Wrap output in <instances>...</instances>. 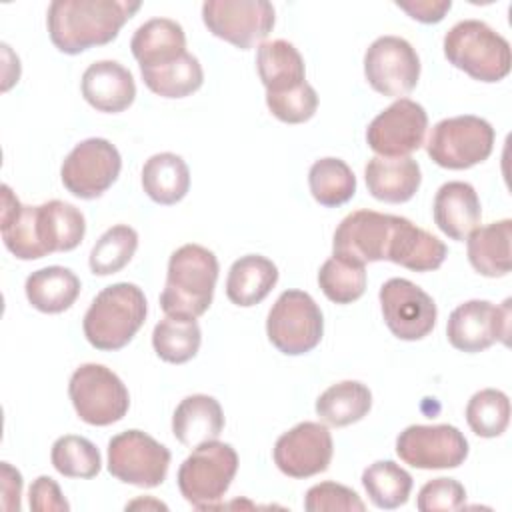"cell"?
<instances>
[{"mask_svg": "<svg viewBox=\"0 0 512 512\" xmlns=\"http://www.w3.org/2000/svg\"><path fill=\"white\" fill-rule=\"evenodd\" d=\"M140 6L138 0H54L46 14L50 40L64 54L104 46Z\"/></svg>", "mask_w": 512, "mask_h": 512, "instance_id": "cell-1", "label": "cell"}, {"mask_svg": "<svg viewBox=\"0 0 512 512\" xmlns=\"http://www.w3.org/2000/svg\"><path fill=\"white\" fill-rule=\"evenodd\" d=\"M218 258L200 244H184L170 254L160 308L166 316L198 318L214 298Z\"/></svg>", "mask_w": 512, "mask_h": 512, "instance_id": "cell-2", "label": "cell"}, {"mask_svg": "<svg viewBox=\"0 0 512 512\" xmlns=\"http://www.w3.org/2000/svg\"><path fill=\"white\" fill-rule=\"evenodd\" d=\"M148 314V302L132 282H116L96 294L84 314L82 330L86 340L104 352L124 348L142 328Z\"/></svg>", "mask_w": 512, "mask_h": 512, "instance_id": "cell-3", "label": "cell"}, {"mask_svg": "<svg viewBox=\"0 0 512 512\" xmlns=\"http://www.w3.org/2000/svg\"><path fill=\"white\" fill-rule=\"evenodd\" d=\"M446 60L480 82H500L508 76L512 56L508 40L482 20H460L444 36Z\"/></svg>", "mask_w": 512, "mask_h": 512, "instance_id": "cell-4", "label": "cell"}, {"mask_svg": "<svg viewBox=\"0 0 512 512\" xmlns=\"http://www.w3.org/2000/svg\"><path fill=\"white\" fill-rule=\"evenodd\" d=\"M238 470L236 450L218 440L204 442L180 464L178 490L194 508H214L230 488Z\"/></svg>", "mask_w": 512, "mask_h": 512, "instance_id": "cell-5", "label": "cell"}, {"mask_svg": "<svg viewBox=\"0 0 512 512\" xmlns=\"http://www.w3.org/2000/svg\"><path fill=\"white\" fill-rule=\"evenodd\" d=\"M496 132L480 116L464 114L444 118L434 124L426 142V152L442 168L466 170L484 162L494 148Z\"/></svg>", "mask_w": 512, "mask_h": 512, "instance_id": "cell-6", "label": "cell"}, {"mask_svg": "<svg viewBox=\"0 0 512 512\" xmlns=\"http://www.w3.org/2000/svg\"><path fill=\"white\" fill-rule=\"evenodd\" d=\"M266 334L278 352L286 356L306 354L322 340V310L308 292L286 290L268 312Z\"/></svg>", "mask_w": 512, "mask_h": 512, "instance_id": "cell-7", "label": "cell"}, {"mask_svg": "<svg viewBox=\"0 0 512 512\" xmlns=\"http://www.w3.org/2000/svg\"><path fill=\"white\" fill-rule=\"evenodd\" d=\"M68 396L78 418L90 426L120 422L130 408V394L116 372L102 364H82L74 370Z\"/></svg>", "mask_w": 512, "mask_h": 512, "instance_id": "cell-8", "label": "cell"}, {"mask_svg": "<svg viewBox=\"0 0 512 512\" xmlns=\"http://www.w3.org/2000/svg\"><path fill=\"white\" fill-rule=\"evenodd\" d=\"M170 450L142 430H126L108 442V472L124 484L154 488L166 480Z\"/></svg>", "mask_w": 512, "mask_h": 512, "instance_id": "cell-9", "label": "cell"}, {"mask_svg": "<svg viewBox=\"0 0 512 512\" xmlns=\"http://www.w3.org/2000/svg\"><path fill=\"white\" fill-rule=\"evenodd\" d=\"M202 22L216 38L250 50L272 32L276 12L268 0H206Z\"/></svg>", "mask_w": 512, "mask_h": 512, "instance_id": "cell-10", "label": "cell"}, {"mask_svg": "<svg viewBox=\"0 0 512 512\" xmlns=\"http://www.w3.org/2000/svg\"><path fill=\"white\" fill-rule=\"evenodd\" d=\"M120 168L122 158L112 142L106 138H88L76 144L64 158L60 178L72 196L94 200L118 180Z\"/></svg>", "mask_w": 512, "mask_h": 512, "instance_id": "cell-11", "label": "cell"}, {"mask_svg": "<svg viewBox=\"0 0 512 512\" xmlns=\"http://www.w3.org/2000/svg\"><path fill=\"white\" fill-rule=\"evenodd\" d=\"M364 76L378 94L402 98L418 84L420 58L408 40L380 36L364 54Z\"/></svg>", "mask_w": 512, "mask_h": 512, "instance_id": "cell-12", "label": "cell"}, {"mask_svg": "<svg viewBox=\"0 0 512 512\" xmlns=\"http://www.w3.org/2000/svg\"><path fill=\"white\" fill-rule=\"evenodd\" d=\"M396 454L420 470L458 468L468 456V440L450 424H412L398 434Z\"/></svg>", "mask_w": 512, "mask_h": 512, "instance_id": "cell-13", "label": "cell"}, {"mask_svg": "<svg viewBox=\"0 0 512 512\" xmlns=\"http://www.w3.org/2000/svg\"><path fill=\"white\" fill-rule=\"evenodd\" d=\"M510 298L502 306L488 300H468L452 310L446 324L448 342L468 354L482 352L494 342L508 346L510 336Z\"/></svg>", "mask_w": 512, "mask_h": 512, "instance_id": "cell-14", "label": "cell"}, {"mask_svg": "<svg viewBox=\"0 0 512 512\" xmlns=\"http://www.w3.org/2000/svg\"><path fill=\"white\" fill-rule=\"evenodd\" d=\"M378 298L388 330L400 340H422L436 326L438 310L432 296L406 278L386 280Z\"/></svg>", "mask_w": 512, "mask_h": 512, "instance_id": "cell-15", "label": "cell"}, {"mask_svg": "<svg viewBox=\"0 0 512 512\" xmlns=\"http://www.w3.org/2000/svg\"><path fill=\"white\" fill-rule=\"evenodd\" d=\"M426 128L424 106L410 98H398L368 124L366 142L378 156L402 158L424 144Z\"/></svg>", "mask_w": 512, "mask_h": 512, "instance_id": "cell-16", "label": "cell"}, {"mask_svg": "<svg viewBox=\"0 0 512 512\" xmlns=\"http://www.w3.org/2000/svg\"><path fill=\"white\" fill-rule=\"evenodd\" d=\"M398 224V216L374 210H356L348 214L336 228L332 238V254L358 262L388 260V248Z\"/></svg>", "mask_w": 512, "mask_h": 512, "instance_id": "cell-17", "label": "cell"}, {"mask_svg": "<svg viewBox=\"0 0 512 512\" xmlns=\"http://www.w3.org/2000/svg\"><path fill=\"white\" fill-rule=\"evenodd\" d=\"M332 452V434L326 424L300 422L276 440L272 456L282 474L310 478L328 470Z\"/></svg>", "mask_w": 512, "mask_h": 512, "instance_id": "cell-18", "label": "cell"}, {"mask_svg": "<svg viewBox=\"0 0 512 512\" xmlns=\"http://www.w3.org/2000/svg\"><path fill=\"white\" fill-rule=\"evenodd\" d=\"M82 96L98 112L116 114L126 110L136 98L132 72L116 60L92 62L82 74Z\"/></svg>", "mask_w": 512, "mask_h": 512, "instance_id": "cell-19", "label": "cell"}, {"mask_svg": "<svg viewBox=\"0 0 512 512\" xmlns=\"http://www.w3.org/2000/svg\"><path fill=\"white\" fill-rule=\"evenodd\" d=\"M432 214L436 226L450 240L462 242L480 224V198L472 184L452 180L438 188L432 204Z\"/></svg>", "mask_w": 512, "mask_h": 512, "instance_id": "cell-20", "label": "cell"}, {"mask_svg": "<svg viewBox=\"0 0 512 512\" xmlns=\"http://www.w3.org/2000/svg\"><path fill=\"white\" fill-rule=\"evenodd\" d=\"M364 180L368 192L388 204H402L408 202L420 188L422 172L420 164L410 158H384L374 156L368 160L364 168Z\"/></svg>", "mask_w": 512, "mask_h": 512, "instance_id": "cell-21", "label": "cell"}, {"mask_svg": "<svg viewBox=\"0 0 512 512\" xmlns=\"http://www.w3.org/2000/svg\"><path fill=\"white\" fill-rule=\"evenodd\" d=\"M34 220L44 256L74 250L86 234L84 214L64 200H50L34 206Z\"/></svg>", "mask_w": 512, "mask_h": 512, "instance_id": "cell-22", "label": "cell"}, {"mask_svg": "<svg viewBox=\"0 0 512 512\" xmlns=\"http://www.w3.org/2000/svg\"><path fill=\"white\" fill-rule=\"evenodd\" d=\"M448 256V248L434 234L418 228L404 216H398V224L388 248V260L414 272H432L442 266Z\"/></svg>", "mask_w": 512, "mask_h": 512, "instance_id": "cell-23", "label": "cell"}, {"mask_svg": "<svg viewBox=\"0 0 512 512\" xmlns=\"http://www.w3.org/2000/svg\"><path fill=\"white\" fill-rule=\"evenodd\" d=\"M222 430V406L208 394L186 396L172 414V434L186 448H196L204 442L216 440Z\"/></svg>", "mask_w": 512, "mask_h": 512, "instance_id": "cell-24", "label": "cell"}, {"mask_svg": "<svg viewBox=\"0 0 512 512\" xmlns=\"http://www.w3.org/2000/svg\"><path fill=\"white\" fill-rule=\"evenodd\" d=\"M140 68H158L186 54L184 28L170 18H152L140 24L130 40Z\"/></svg>", "mask_w": 512, "mask_h": 512, "instance_id": "cell-25", "label": "cell"}, {"mask_svg": "<svg viewBox=\"0 0 512 512\" xmlns=\"http://www.w3.org/2000/svg\"><path fill=\"white\" fill-rule=\"evenodd\" d=\"M256 68L266 94H284L306 84L304 58L292 42L282 38L258 46Z\"/></svg>", "mask_w": 512, "mask_h": 512, "instance_id": "cell-26", "label": "cell"}, {"mask_svg": "<svg viewBox=\"0 0 512 512\" xmlns=\"http://www.w3.org/2000/svg\"><path fill=\"white\" fill-rule=\"evenodd\" d=\"M510 240H512L510 218L474 228L466 238V252H468L470 266L486 278L506 276L512 266Z\"/></svg>", "mask_w": 512, "mask_h": 512, "instance_id": "cell-27", "label": "cell"}, {"mask_svg": "<svg viewBox=\"0 0 512 512\" xmlns=\"http://www.w3.org/2000/svg\"><path fill=\"white\" fill-rule=\"evenodd\" d=\"M276 264L260 254H246L234 260L226 278V296L232 304L250 308L260 304L276 286Z\"/></svg>", "mask_w": 512, "mask_h": 512, "instance_id": "cell-28", "label": "cell"}, {"mask_svg": "<svg viewBox=\"0 0 512 512\" xmlns=\"http://www.w3.org/2000/svg\"><path fill=\"white\" fill-rule=\"evenodd\" d=\"M24 292L32 308L44 314L68 310L80 294V278L64 266H46L26 278Z\"/></svg>", "mask_w": 512, "mask_h": 512, "instance_id": "cell-29", "label": "cell"}, {"mask_svg": "<svg viewBox=\"0 0 512 512\" xmlns=\"http://www.w3.org/2000/svg\"><path fill=\"white\" fill-rule=\"evenodd\" d=\"M142 188L150 200L162 206L180 202L190 190V170L182 156L160 152L142 166Z\"/></svg>", "mask_w": 512, "mask_h": 512, "instance_id": "cell-30", "label": "cell"}, {"mask_svg": "<svg viewBox=\"0 0 512 512\" xmlns=\"http://www.w3.org/2000/svg\"><path fill=\"white\" fill-rule=\"evenodd\" d=\"M372 408V392L358 380H342L326 388L316 400V414L334 428L350 426L362 420Z\"/></svg>", "mask_w": 512, "mask_h": 512, "instance_id": "cell-31", "label": "cell"}, {"mask_svg": "<svg viewBox=\"0 0 512 512\" xmlns=\"http://www.w3.org/2000/svg\"><path fill=\"white\" fill-rule=\"evenodd\" d=\"M140 74L148 90L162 98H186L204 82L200 60L190 52L158 68H140Z\"/></svg>", "mask_w": 512, "mask_h": 512, "instance_id": "cell-32", "label": "cell"}, {"mask_svg": "<svg viewBox=\"0 0 512 512\" xmlns=\"http://www.w3.org/2000/svg\"><path fill=\"white\" fill-rule=\"evenodd\" d=\"M202 342V332L196 318L166 316L152 332V346L160 360L170 364H184L192 360Z\"/></svg>", "mask_w": 512, "mask_h": 512, "instance_id": "cell-33", "label": "cell"}, {"mask_svg": "<svg viewBox=\"0 0 512 512\" xmlns=\"http://www.w3.org/2000/svg\"><path fill=\"white\" fill-rule=\"evenodd\" d=\"M308 186L318 204L336 208L356 194V176L344 160L328 156L310 166Z\"/></svg>", "mask_w": 512, "mask_h": 512, "instance_id": "cell-34", "label": "cell"}, {"mask_svg": "<svg viewBox=\"0 0 512 512\" xmlns=\"http://www.w3.org/2000/svg\"><path fill=\"white\" fill-rule=\"evenodd\" d=\"M362 486L374 506L394 510L408 502L412 476L392 460H378L362 472Z\"/></svg>", "mask_w": 512, "mask_h": 512, "instance_id": "cell-35", "label": "cell"}, {"mask_svg": "<svg viewBox=\"0 0 512 512\" xmlns=\"http://www.w3.org/2000/svg\"><path fill=\"white\" fill-rule=\"evenodd\" d=\"M318 284L330 302L352 304L366 290V268L332 254L318 270Z\"/></svg>", "mask_w": 512, "mask_h": 512, "instance_id": "cell-36", "label": "cell"}, {"mask_svg": "<svg viewBox=\"0 0 512 512\" xmlns=\"http://www.w3.org/2000/svg\"><path fill=\"white\" fill-rule=\"evenodd\" d=\"M138 248V234L128 224H116L108 228L90 250V270L96 276H108L120 272L134 256Z\"/></svg>", "mask_w": 512, "mask_h": 512, "instance_id": "cell-37", "label": "cell"}, {"mask_svg": "<svg viewBox=\"0 0 512 512\" xmlns=\"http://www.w3.org/2000/svg\"><path fill=\"white\" fill-rule=\"evenodd\" d=\"M466 422L480 438H496L504 434L510 422V400L502 390L484 388L466 404Z\"/></svg>", "mask_w": 512, "mask_h": 512, "instance_id": "cell-38", "label": "cell"}, {"mask_svg": "<svg viewBox=\"0 0 512 512\" xmlns=\"http://www.w3.org/2000/svg\"><path fill=\"white\" fill-rule=\"evenodd\" d=\"M52 466L66 478H94L102 468L98 448L84 436L66 434L52 444Z\"/></svg>", "mask_w": 512, "mask_h": 512, "instance_id": "cell-39", "label": "cell"}, {"mask_svg": "<svg viewBox=\"0 0 512 512\" xmlns=\"http://www.w3.org/2000/svg\"><path fill=\"white\" fill-rule=\"evenodd\" d=\"M266 106L280 122L302 124L314 116L318 108V94L306 82L284 94H266Z\"/></svg>", "mask_w": 512, "mask_h": 512, "instance_id": "cell-40", "label": "cell"}, {"mask_svg": "<svg viewBox=\"0 0 512 512\" xmlns=\"http://www.w3.org/2000/svg\"><path fill=\"white\" fill-rule=\"evenodd\" d=\"M304 508L308 512H334V510H342V512H364L366 504L360 500V496L338 482H320L314 484L312 488H308L306 496H304Z\"/></svg>", "mask_w": 512, "mask_h": 512, "instance_id": "cell-41", "label": "cell"}, {"mask_svg": "<svg viewBox=\"0 0 512 512\" xmlns=\"http://www.w3.org/2000/svg\"><path fill=\"white\" fill-rule=\"evenodd\" d=\"M466 502L464 486L454 478H434L428 480L416 498V508L420 512H452L460 510Z\"/></svg>", "mask_w": 512, "mask_h": 512, "instance_id": "cell-42", "label": "cell"}, {"mask_svg": "<svg viewBox=\"0 0 512 512\" xmlns=\"http://www.w3.org/2000/svg\"><path fill=\"white\" fill-rule=\"evenodd\" d=\"M30 508L36 512H68L70 504L66 502L60 486L50 476H38L28 492Z\"/></svg>", "mask_w": 512, "mask_h": 512, "instance_id": "cell-43", "label": "cell"}, {"mask_svg": "<svg viewBox=\"0 0 512 512\" xmlns=\"http://www.w3.org/2000/svg\"><path fill=\"white\" fill-rule=\"evenodd\" d=\"M400 10H404L410 18L422 24H436L440 22L446 12L452 8L450 0H410V2H396Z\"/></svg>", "mask_w": 512, "mask_h": 512, "instance_id": "cell-44", "label": "cell"}, {"mask_svg": "<svg viewBox=\"0 0 512 512\" xmlns=\"http://www.w3.org/2000/svg\"><path fill=\"white\" fill-rule=\"evenodd\" d=\"M0 478H2V508L18 512L20 496H22V474L8 462H2Z\"/></svg>", "mask_w": 512, "mask_h": 512, "instance_id": "cell-45", "label": "cell"}]
</instances>
